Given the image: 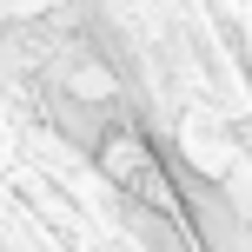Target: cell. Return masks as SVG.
<instances>
[{
	"label": "cell",
	"instance_id": "6da1fadb",
	"mask_svg": "<svg viewBox=\"0 0 252 252\" xmlns=\"http://www.w3.org/2000/svg\"><path fill=\"white\" fill-rule=\"evenodd\" d=\"M100 173L113 179L126 199L153 206V213H173V179H166V166L153 159V146L133 133V126H120V133L100 139Z\"/></svg>",
	"mask_w": 252,
	"mask_h": 252
},
{
	"label": "cell",
	"instance_id": "7a4b0ae2",
	"mask_svg": "<svg viewBox=\"0 0 252 252\" xmlns=\"http://www.w3.org/2000/svg\"><path fill=\"white\" fill-rule=\"evenodd\" d=\"M179 146H186V159L199 166L206 179H226V173H232V159H239L232 133H226L213 113H186V126H179Z\"/></svg>",
	"mask_w": 252,
	"mask_h": 252
}]
</instances>
